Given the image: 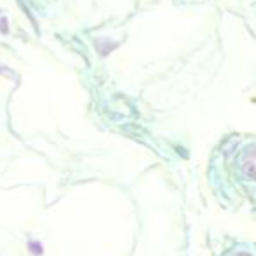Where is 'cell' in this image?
<instances>
[{"instance_id": "cell-1", "label": "cell", "mask_w": 256, "mask_h": 256, "mask_svg": "<svg viewBox=\"0 0 256 256\" xmlns=\"http://www.w3.org/2000/svg\"><path fill=\"white\" fill-rule=\"evenodd\" d=\"M28 248H30V251H32L36 256H40V254H42V246H40V242H37V240H30Z\"/></svg>"}]
</instances>
